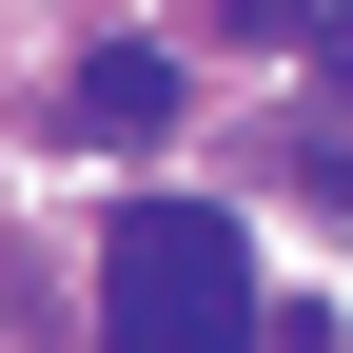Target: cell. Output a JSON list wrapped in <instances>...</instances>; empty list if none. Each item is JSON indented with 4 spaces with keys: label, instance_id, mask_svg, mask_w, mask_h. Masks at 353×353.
<instances>
[{
    "label": "cell",
    "instance_id": "obj_1",
    "mask_svg": "<svg viewBox=\"0 0 353 353\" xmlns=\"http://www.w3.org/2000/svg\"><path fill=\"white\" fill-rule=\"evenodd\" d=\"M99 353H255V236L216 196H118L99 216Z\"/></svg>",
    "mask_w": 353,
    "mask_h": 353
},
{
    "label": "cell",
    "instance_id": "obj_3",
    "mask_svg": "<svg viewBox=\"0 0 353 353\" xmlns=\"http://www.w3.org/2000/svg\"><path fill=\"white\" fill-rule=\"evenodd\" d=\"M216 39H314V0H216Z\"/></svg>",
    "mask_w": 353,
    "mask_h": 353
},
{
    "label": "cell",
    "instance_id": "obj_4",
    "mask_svg": "<svg viewBox=\"0 0 353 353\" xmlns=\"http://www.w3.org/2000/svg\"><path fill=\"white\" fill-rule=\"evenodd\" d=\"M314 79H334V118H353V0L314 20ZM334 118H314V138H334Z\"/></svg>",
    "mask_w": 353,
    "mask_h": 353
},
{
    "label": "cell",
    "instance_id": "obj_5",
    "mask_svg": "<svg viewBox=\"0 0 353 353\" xmlns=\"http://www.w3.org/2000/svg\"><path fill=\"white\" fill-rule=\"evenodd\" d=\"M314 196H334V216H353V138H314Z\"/></svg>",
    "mask_w": 353,
    "mask_h": 353
},
{
    "label": "cell",
    "instance_id": "obj_2",
    "mask_svg": "<svg viewBox=\"0 0 353 353\" xmlns=\"http://www.w3.org/2000/svg\"><path fill=\"white\" fill-rule=\"evenodd\" d=\"M176 99H196V79H176L157 39H99V59L59 79V118H79V138H99V157H157V138H176Z\"/></svg>",
    "mask_w": 353,
    "mask_h": 353
}]
</instances>
